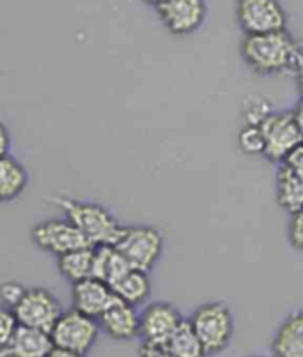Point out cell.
Listing matches in <instances>:
<instances>
[{
	"mask_svg": "<svg viewBox=\"0 0 303 357\" xmlns=\"http://www.w3.org/2000/svg\"><path fill=\"white\" fill-rule=\"evenodd\" d=\"M239 52L247 68L263 77L284 73L295 75L303 61L302 47L287 30L244 34Z\"/></svg>",
	"mask_w": 303,
	"mask_h": 357,
	"instance_id": "cell-1",
	"label": "cell"
},
{
	"mask_svg": "<svg viewBox=\"0 0 303 357\" xmlns=\"http://www.w3.org/2000/svg\"><path fill=\"white\" fill-rule=\"evenodd\" d=\"M49 201L62 210L66 219L79 229L92 247H114L124 232V226L101 204L59 195L50 197Z\"/></svg>",
	"mask_w": 303,
	"mask_h": 357,
	"instance_id": "cell-2",
	"label": "cell"
},
{
	"mask_svg": "<svg viewBox=\"0 0 303 357\" xmlns=\"http://www.w3.org/2000/svg\"><path fill=\"white\" fill-rule=\"evenodd\" d=\"M191 324L207 354L228 349L234 335V314L223 301H210L195 309Z\"/></svg>",
	"mask_w": 303,
	"mask_h": 357,
	"instance_id": "cell-3",
	"label": "cell"
},
{
	"mask_svg": "<svg viewBox=\"0 0 303 357\" xmlns=\"http://www.w3.org/2000/svg\"><path fill=\"white\" fill-rule=\"evenodd\" d=\"M114 247L128 260L132 269L148 273L163 256L164 238L157 227L131 226L124 227V232Z\"/></svg>",
	"mask_w": 303,
	"mask_h": 357,
	"instance_id": "cell-4",
	"label": "cell"
},
{
	"mask_svg": "<svg viewBox=\"0 0 303 357\" xmlns=\"http://www.w3.org/2000/svg\"><path fill=\"white\" fill-rule=\"evenodd\" d=\"M99 329L98 319L70 309L61 314L50 331V337L55 347L86 356L96 344Z\"/></svg>",
	"mask_w": 303,
	"mask_h": 357,
	"instance_id": "cell-5",
	"label": "cell"
},
{
	"mask_svg": "<svg viewBox=\"0 0 303 357\" xmlns=\"http://www.w3.org/2000/svg\"><path fill=\"white\" fill-rule=\"evenodd\" d=\"M265 137L263 157L271 162L283 164L292 152L303 144V135L293 111H274L260 124Z\"/></svg>",
	"mask_w": 303,
	"mask_h": 357,
	"instance_id": "cell-6",
	"label": "cell"
},
{
	"mask_svg": "<svg viewBox=\"0 0 303 357\" xmlns=\"http://www.w3.org/2000/svg\"><path fill=\"white\" fill-rule=\"evenodd\" d=\"M235 15L244 34L287 30V12L280 0H235Z\"/></svg>",
	"mask_w": 303,
	"mask_h": 357,
	"instance_id": "cell-7",
	"label": "cell"
},
{
	"mask_svg": "<svg viewBox=\"0 0 303 357\" xmlns=\"http://www.w3.org/2000/svg\"><path fill=\"white\" fill-rule=\"evenodd\" d=\"M34 245L59 257L74 250L92 247L87 238L68 219H47L31 229Z\"/></svg>",
	"mask_w": 303,
	"mask_h": 357,
	"instance_id": "cell-8",
	"label": "cell"
},
{
	"mask_svg": "<svg viewBox=\"0 0 303 357\" xmlns=\"http://www.w3.org/2000/svg\"><path fill=\"white\" fill-rule=\"evenodd\" d=\"M14 313L21 325L50 333L64 310L49 289L34 287L27 288Z\"/></svg>",
	"mask_w": 303,
	"mask_h": 357,
	"instance_id": "cell-9",
	"label": "cell"
},
{
	"mask_svg": "<svg viewBox=\"0 0 303 357\" xmlns=\"http://www.w3.org/2000/svg\"><path fill=\"white\" fill-rule=\"evenodd\" d=\"M158 18L170 34L184 37L194 34L207 17L206 0H166L157 9Z\"/></svg>",
	"mask_w": 303,
	"mask_h": 357,
	"instance_id": "cell-10",
	"label": "cell"
},
{
	"mask_svg": "<svg viewBox=\"0 0 303 357\" xmlns=\"http://www.w3.org/2000/svg\"><path fill=\"white\" fill-rule=\"evenodd\" d=\"M182 316L173 304L166 301L151 303L141 313V334L142 342L166 346L178 326L182 324Z\"/></svg>",
	"mask_w": 303,
	"mask_h": 357,
	"instance_id": "cell-11",
	"label": "cell"
},
{
	"mask_svg": "<svg viewBox=\"0 0 303 357\" xmlns=\"http://www.w3.org/2000/svg\"><path fill=\"white\" fill-rule=\"evenodd\" d=\"M101 329L116 341H129L141 334V314L136 307L117 296L98 317Z\"/></svg>",
	"mask_w": 303,
	"mask_h": 357,
	"instance_id": "cell-12",
	"label": "cell"
},
{
	"mask_svg": "<svg viewBox=\"0 0 303 357\" xmlns=\"http://www.w3.org/2000/svg\"><path fill=\"white\" fill-rule=\"evenodd\" d=\"M114 297L112 288L96 278H87L71 287L73 309L95 319L104 313Z\"/></svg>",
	"mask_w": 303,
	"mask_h": 357,
	"instance_id": "cell-13",
	"label": "cell"
},
{
	"mask_svg": "<svg viewBox=\"0 0 303 357\" xmlns=\"http://www.w3.org/2000/svg\"><path fill=\"white\" fill-rule=\"evenodd\" d=\"M54 349L50 333L20 325L12 340L0 347V357H47Z\"/></svg>",
	"mask_w": 303,
	"mask_h": 357,
	"instance_id": "cell-14",
	"label": "cell"
},
{
	"mask_svg": "<svg viewBox=\"0 0 303 357\" xmlns=\"http://www.w3.org/2000/svg\"><path fill=\"white\" fill-rule=\"evenodd\" d=\"M271 353L274 357H303V312L287 316L275 331Z\"/></svg>",
	"mask_w": 303,
	"mask_h": 357,
	"instance_id": "cell-15",
	"label": "cell"
},
{
	"mask_svg": "<svg viewBox=\"0 0 303 357\" xmlns=\"http://www.w3.org/2000/svg\"><path fill=\"white\" fill-rule=\"evenodd\" d=\"M275 197L279 206L288 214L303 210V178L287 164H279L275 173Z\"/></svg>",
	"mask_w": 303,
	"mask_h": 357,
	"instance_id": "cell-16",
	"label": "cell"
},
{
	"mask_svg": "<svg viewBox=\"0 0 303 357\" xmlns=\"http://www.w3.org/2000/svg\"><path fill=\"white\" fill-rule=\"evenodd\" d=\"M132 271L131 264L128 263L120 251L116 247L104 245L95 247V261H94V278L104 280L111 288L114 287L119 280Z\"/></svg>",
	"mask_w": 303,
	"mask_h": 357,
	"instance_id": "cell-17",
	"label": "cell"
},
{
	"mask_svg": "<svg viewBox=\"0 0 303 357\" xmlns=\"http://www.w3.org/2000/svg\"><path fill=\"white\" fill-rule=\"evenodd\" d=\"M29 185V173L24 165L10 154L0 158V199L15 201Z\"/></svg>",
	"mask_w": 303,
	"mask_h": 357,
	"instance_id": "cell-18",
	"label": "cell"
},
{
	"mask_svg": "<svg viewBox=\"0 0 303 357\" xmlns=\"http://www.w3.org/2000/svg\"><path fill=\"white\" fill-rule=\"evenodd\" d=\"M94 261H95V247H87L74 250L64 256L57 257L58 272L68 282L77 284L87 278H94Z\"/></svg>",
	"mask_w": 303,
	"mask_h": 357,
	"instance_id": "cell-19",
	"label": "cell"
},
{
	"mask_svg": "<svg viewBox=\"0 0 303 357\" xmlns=\"http://www.w3.org/2000/svg\"><path fill=\"white\" fill-rule=\"evenodd\" d=\"M164 347L175 357H205L207 354L191 321H182Z\"/></svg>",
	"mask_w": 303,
	"mask_h": 357,
	"instance_id": "cell-20",
	"label": "cell"
},
{
	"mask_svg": "<svg viewBox=\"0 0 303 357\" xmlns=\"http://www.w3.org/2000/svg\"><path fill=\"white\" fill-rule=\"evenodd\" d=\"M114 294L132 305H140L147 301L151 294V280L147 272L132 269L112 287Z\"/></svg>",
	"mask_w": 303,
	"mask_h": 357,
	"instance_id": "cell-21",
	"label": "cell"
},
{
	"mask_svg": "<svg viewBox=\"0 0 303 357\" xmlns=\"http://www.w3.org/2000/svg\"><path fill=\"white\" fill-rule=\"evenodd\" d=\"M238 148L244 152L246 155H263L265 154V137L262 133L260 126L246 124L238 133L237 137Z\"/></svg>",
	"mask_w": 303,
	"mask_h": 357,
	"instance_id": "cell-22",
	"label": "cell"
},
{
	"mask_svg": "<svg viewBox=\"0 0 303 357\" xmlns=\"http://www.w3.org/2000/svg\"><path fill=\"white\" fill-rule=\"evenodd\" d=\"M272 112L271 102L259 95H250L243 105L244 121L250 126H260Z\"/></svg>",
	"mask_w": 303,
	"mask_h": 357,
	"instance_id": "cell-23",
	"label": "cell"
},
{
	"mask_svg": "<svg viewBox=\"0 0 303 357\" xmlns=\"http://www.w3.org/2000/svg\"><path fill=\"white\" fill-rule=\"evenodd\" d=\"M25 291H27V288L22 287L18 282H14V280H8V282L2 284V288H0L2 309L15 310V307L20 304V301L22 300Z\"/></svg>",
	"mask_w": 303,
	"mask_h": 357,
	"instance_id": "cell-24",
	"label": "cell"
},
{
	"mask_svg": "<svg viewBox=\"0 0 303 357\" xmlns=\"http://www.w3.org/2000/svg\"><path fill=\"white\" fill-rule=\"evenodd\" d=\"M20 322L14 313V310L2 309L0 312V347L6 346V344L15 335L20 328Z\"/></svg>",
	"mask_w": 303,
	"mask_h": 357,
	"instance_id": "cell-25",
	"label": "cell"
},
{
	"mask_svg": "<svg viewBox=\"0 0 303 357\" xmlns=\"http://www.w3.org/2000/svg\"><path fill=\"white\" fill-rule=\"evenodd\" d=\"M287 235L290 245L297 251H303V210L290 214Z\"/></svg>",
	"mask_w": 303,
	"mask_h": 357,
	"instance_id": "cell-26",
	"label": "cell"
},
{
	"mask_svg": "<svg viewBox=\"0 0 303 357\" xmlns=\"http://www.w3.org/2000/svg\"><path fill=\"white\" fill-rule=\"evenodd\" d=\"M284 164H287L290 169H292L297 176H300L303 178V144L300 146H297L292 152V154L287 157Z\"/></svg>",
	"mask_w": 303,
	"mask_h": 357,
	"instance_id": "cell-27",
	"label": "cell"
},
{
	"mask_svg": "<svg viewBox=\"0 0 303 357\" xmlns=\"http://www.w3.org/2000/svg\"><path fill=\"white\" fill-rule=\"evenodd\" d=\"M140 357H175V356L170 354L164 346L142 342V346L140 349Z\"/></svg>",
	"mask_w": 303,
	"mask_h": 357,
	"instance_id": "cell-28",
	"label": "cell"
},
{
	"mask_svg": "<svg viewBox=\"0 0 303 357\" xmlns=\"http://www.w3.org/2000/svg\"><path fill=\"white\" fill-rule=\"evenodd\" d=\"M10 144H12L10 135H9L8 129H6V126L2 124V127H0V154L8 155Z\"/></svg>",
	"mask_w": 303,
	"mask_h": 357,
	"instance_id": "cell-29",
	"label": "cell"
},
{
	"mask_svg": "<svg viewBox=\"0 0 303 357\" xmlns=\"http://www.w3.org/2000/svg\"><path fill=\"white\" fill-rule=\"evenodd\" d=\"M293 116H295L296 123H297L299 129H300V132L303 135V98H300L299 102L296 104V107L293 109Z\"/></svg>",
	"mask_w": 303,
	"mask_h": 357,
	"instance_id": "cell-30",
	"label": "cell"
},
{
	"mask_svg": "<svg viewBox=\"0 0 303 357\" xmlns=\"http://www.w3.org/2000/svg\"><path fill=\"white\" fill-rule=\"evenodd\" d=\"M47 357H84V356L77 354V353H73V351H68V350H64V349L55 347L52 351L47 354Z\"/></svg>",
	"mask_w": 303,
	"mask_h": 357,
	"instance_id": "cell-31",
	"label": "cell"
},
{
	"mask_svg": "<svg viewBox=\"0 0 303 357\" xmlns=\"http://www.w3.org/2000/svg\"><path fill=\"white\" fill-rule=\"evenodd\" d=\"M295 79H296V84H297L299 92H300V95H302V98H303V61L300 62L299 68H297L296 73H295Z\"/></svg>",
	"mask_w": 303,
	"mask_h": 357,
	"instance_id": "cell-32",
	"label": "cell"
},
{
	"mask_svg": "<svg viewBox=\"0 0 303 357\" xmlns=\"http://www.w3.org/2000/svg\"><path fill=\"white\" fill-rule=\"evenodd\" d=\"M144 3H147V5H149V6H153V8H158V6H161L164 2H166V0H142Z\"/></svg>",
	"mask_w": 303,
	"mask_h": 357,
	"instance_id": "cell-33",
	"label": "cell"
},
{
	"mask_svg": "<svg viewBox=\"0 0 303 357\" xmlns=\"http://www.w3.org/2000/svg\"><path fill=\"white\" fill-rule=\"evenodd\" d=\"M249 357H267V356H249Z\"/></svg>",
	"mask_w": 303,
	"mask_h": 357,
	"instance_id": "cell-34",
	"label": "cell"
},
{
	"mask_svg": "<svg viewBox=\"0 0 303 357\" xmlns=\"http://www.w3.org/2000/svg\"><path fill=\"white\" fill-rule=\"evenodd\" d=\"M300 47H302V52H303V43H302V45H300Z\"/></svg>",
	"mask_w": 303,
	"mask_h": 357,
	"instance_id": "cell-35",
	"label": "cell"
}]
</instances>
